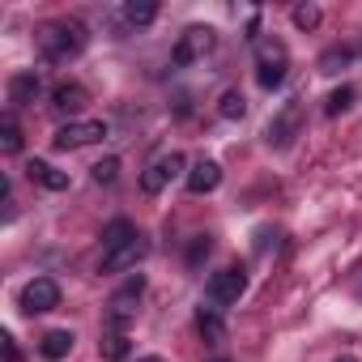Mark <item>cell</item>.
Instances as JSON below:
<instances>
[{
  "label": "cell",
  "mask_w": 362,
  "mask_h": 362,
  "mask_svg": "<svg viewBox=\"0 0 362 362\" xmlns=\"http://www.w3.org/2000/svg\"><path fill=\"white\" fill-rule=\"evenodd\" d=\"M86 43H90V30H86L77 18H60V22H47V26L39 30V52H43V60H52V64H64V60L81 56Z\"/></svg>",
  "instance_id": "obj_1"
},
{
  "label": "cell",
  "mask_w": 362,
  "mask_h": 362,
  "mask_svg": "<svg viewBox=\"0 0 362 362\" xmlns=\"http://www.w3.org/2000/svg\"><path fill=\"white\" fill-rule=\"evenodd\" d=\"M290 73V52L281 39H256V81L260 90H277Z\"/></svg>",
  "instance_id": "obj_2"
},
{
  "label": "cell",
  "mask_w": 362,
  "mask_h": 362,
  "mask_svg": "<svg viewBox=\"0 0 362 362\" xmlns=\"http://www.w3.org/2000/svg\"><path fill=\"white\" fill-rule=\"evenodd\" d=\"M145 294V277L141 273H132L124 286H119V294L111 298V307H107V332H124L128 324H132V315H136V298Z\"/></svg>",
  "instance_id": "obj_3"
},
{
  "label": "cell",
  "mask_w": 362,
  "mask_h": 362,
  "mask_svg": "<svg viewBox=\"0 0 362 362\" xmlns=\"http://www.w3.org/2000/svg\"><path fill=\"white\" fill-rule=\"evenodd\" d=\"M303 119H307V111H303V103L294 98V103H286L273 119H269V132H264V141L273 145V149H290L294 145V136L303 132Z\"/></svg>",
  "instance_id": "obj_4"
},
{
  "label": "cell",
  "mask_w": 362,
  "mask_h": 362,
  "mask_svg": "<svg viewBox=\"0 0 362 362\" xmlns=\"http://www.w3.org/2000/svg\"><path fill=\"white\" fill-rule=\"evenodd\" d=\"M214 47H218L214 26H188L184 35H179V43H175V64H179V69H188V64L205 60Z\"/></svg>",
  "instance_id": "obj_5"
},
{
  "label": "cell",
  "mask_w": 362,
  "mask_h": 362,
  "mask_svg": "<svg viewBox=\"0 0 362 362\" xmlns=\"http://www.w3.org/2000/svg\"><path fill=\"white\" fill-rule=\"evenodd\" d=\"M243 290H247V273H243V264H230V269L214 273V277H209V286H205L209 307H230V303H239V298H243Z\"/></svg>",
  "instance_id": "obj_6"
},
{
  "label": "cell",
  "mask_w": 362,
  "mask_h": 362,
  "mask_svg": "<svg viewBox=\"0 0 362 362\" xmlns=\"http://www.w3.org/2000/svg\"><path fill=\"white\" fill-rule=\"evenodd\" d=\"M103 136H107V124H103V119H69V124L56 128L52 145H56V149H81V145L103 141Z\"/></svg>",
  "instance_id": "obj_7"
},
{
  "label": "cell",
  "mask_w": 362,
  "mask_h": 362,
  "mask_svg": "<svg viewBox=\"0 0 362 362\" xmlns=\"http://www.w3.org/2000/svg\"><path fill=\"white\" fill-rule=\"evenodd\" d=\"M184 166H188V158H184V153H166V158L149 162V166L141 170V192H145V197H158L175 175H184Z\"/></svg>",
  "instance_id": "obj_8"
},
{
  "label": "cell",
  "mask_w": 362,
  "mask_h": 362,
  "mask_svg": "<svg viewBox=\"0 0 362 362\" xmlns=\"http://www.w3.org/2000/svg\"><path fill=\"white\" fill-rule=\"evenodd\" d=\"M56 307H60V286H56V277H35V281H26V290H22V311H26V315L56 311Z\"/></svg>",
  "instance_id": "obj_9"
},
{
  "label": "cell",
  "mask_w": 362,
  "mask_h": 362,
  "mask_svg": "<svg viewBox=\"0 0 362 362\" xmlns=\"http://www.w3.org/2000/svg\"><path fill=\"white\" fill-rule=\"evenodd\" d=\"M145 252H149V243H145V235H136L132 243H124L119 252H107L103 256V273H124V269H136L141 260H145Z\"/></svg>",
  "instance_id": "obj_10"
},
{
  "label": "cell",
  "mask_w": 362,
  "mask_h": 362,
  "mask_svg": "<svg viewBox=\"0 0 362 362\" xmlns=\"http://www.w3.org/2000/svg\"><path fill=\"white\" fill-rule=\"evenodd\" d=\"M218 184H222V166H218L214 158H197L192 170H188V192H192V197H205V192H214Z\"/></svg>",
  "instance_id": "obj_11"
},
{
  "label": "cell",
  "mask_w": 362,
  "mask_h": 362,
  "mask_svg": "<svg viewBox=\"0 0 362 362\" xmlns=\"http://www.w3.org/2000/svg\"><path fill=\"white\" fill-rule=\"evenodd\" d=\"M26 179H30V184H39V188H47V192H64V188H69V175L56 170V166L43 162V158H30V162H26Z\"/></svg>",
  "instance_id": "obj_12"
},
{
  "label": "cell",
  "mask_w": 362,
  "mask_h": 362,
  "mask_svg": "<svg viewBox=\"0 0 362 362\" xmlns=\"http://www.w3.org/2000/svg\"><path fill=\"white\" fill-rule=\"evenodd\" d=\"M39 94H43V77H39L35 69L18 73V77L9 81V107H30Z\"/></svg>",
  "instance_id": "obj_13"
},
{
  "label": "cell",
  "mask_w": 362,
  "mask_h": 362,
  "mask_svg": "<svg viewBox=\"0 0 362 362\" xmlns=\"http://www.w3.org/2000/svg\"><path fill=\"white\" fill-rule=\"evenodd\" d=\"M86 103H90V94H86V86H77V81H60V86L52 90V107H56L60 115H77Z\"/></svg>",
  "instance_id": "obj_14"
},
{
  "label": "cell",
  "mask_w": 362,
  "mask_h": 362,
  "mask_svg": "<svg viewBox=\"0 0 362 362\" xmlns=\"http://www.w3.org/2000/svg\"><path fill=\"white\" fill-rule=\"evenodd\" d=\"M73 332L69 328H52V332H43L39 337V354L47 358V362H60V358H69V349H73Z\"/></svg>",
  "instance_id": "obj_15"
},
{
  "label": "cell",
  "mask_w": 362,
  "mask_h": 362,
  "mask_svg": "<svg viewBox=\"0 0 362 362\" xmlns=\"http://www.w3.org/2000/svg\"><path fill=\"white\" fill-rule=\"evenodd\" d=\"M136 235H141V230H136L128 218L107 222V226H103V256H107V252H119V247H124V243H132Z\"/></svg>",
  "instance_id": "obj_16"
},
{
  "label": "cell",
  "mask_w": 362,
  "mask_h": 362,
  "mask_svg": "<svg viewBox=\"0 0 362 362\" xmlns=\"http://www.w3.org/2000/svg\"><path fill=\"white\" fill-rule=\"evenodd\" d=\"M197 332H201L205 341H222V337H226L222 307H201V311H197Z\"/></svg>",
  "instance_id": "obj_17"
},
{
  "label": "cell",
  "mask_w": 362,
  "mask_h": 362,
  "mask_svg": "<svg viewBox=\"0 0 362 362\" xmlns=\"http://www.w3.org/2000/svg\"><path fill=\"white\" fill-rule=\"evenodd\" d=\"M98 354H103L107 362H128V354H132V341H128V332H103V341H98Z\"/></svg>",
  "instance_id": "obj_18"
},
{
  "label": "cell",
  "mask_w": 362,
  "mask_h": 362,
  "mask_svg": "<svg viewBox=\"0 0 362 362\" xmlns=\"http://www.w3.org/2000/svg\"><path fill=\"white\" fill-rule=\"evenodd\" d=\"M158 18V5H153V0H128V5H124V22L128 26H149Z\"/></svg>",
  "instance_id": "obj_19"
},
{
  "label": "cell",
  "mask_w": 362,
  "mask_h": 362,
  "mask_svg": "<svg viewBox=\"0 0 362 362\" xmlns=\"http://www.w3.org/2000/svg\"><path fill=\"white\" fill-rule=\"evenodd\" d=\"M349 60H354V47L332 43V47H324V56H320V73H341Z\"/></svg>",
  "instance_id": "obj_20"
},
{
  "label": "cell",
  "mask_w": 362,
  "mask_h": 362,
  "mask_svg": "<svg viewBox=\"0 0 362 362\" xmlns=\"http://www.w3.org/2000/svg\"><path fill=\"white\" fill-rule=\"evenodd\" d=\"M0 153H22V124L13 115L0 119Z\"/></svg>",
  "instance_id": "obj_21"
},
{
  "label": "cell",
  "mask_w": 362,
  "mask_h": 362,
  "mask_svg": "<svg viewBox=\"0 0 362 362\" xmlns=\"http://www.w3.org/2000/svg\"><path fill=\"white\" fill-rule=\"evenodd\" d=\"M218 115H222V119H243V115H247V98H243L239 90H226V94L218 98Z\"/></svg>",
  "instance_id": "obj_22"
},
{
  "label": "cell",
  "mask_w": 362,
  "mask_h": 362,
  "mask_svg": "<svg viewBox=\"0 0 362 362\" xmlns=\"http://www.w3.org/2000/svg\"><path fill=\"white\" fill-rule=\"evenodd\" d=\"M354 98H358V90H354V86H341V90H332V94H328L324 111H328V115H341V111H349V107H354Z\"/></svg>",
  "instance_id": "obj_23"
},
{
  "label": "cell",
  "mask_w": 362,
  "mask_h": 362,
  "mask_svg": "<svg viewBox=\"0 0 362 362\" xmlns=\"http://www.w3.org/2000/svg\"><path fill=\"white\" fill-rule=\"evenodd\" d=\"M290 18H294V26H298V30H315L324 13H320V5H294V13H290Z\"/></svg>",
  "instance_id": "obj_24"
},
{
  "label": "cell",
  "mask_w": 362,
  "mask_h": 362,
  "mask_svg": "<svg viewBox=\"0 0 362 362\" xmlns=\"http://www.w3.org/2000/svg\"><path fill=\"white\" fill-rule=\"evenodd\" d=\"M90 175H94V184H115V179H119V158H103V162H94Z\"/></svg>",
  "instance_id": "obj_25"
},
{
  "label": "cell",
  "mask_w": 362,
  "mask_h": 362,
  "mask_svg": "<svg viewBox=\"0 0 362 362\" xmlns=\"http://www.w3.org/2000/svg\"><path fill=\"white\" fill-rule=\"evenodd\" d=\"M209 252H214V239H209V235H197V239H192V247H188V264L197 269Z\"/></svg>",
  "instance_id": "obj_26"
},
{
  "label": "cell",
  "mask_w": 362,
  "mask_h": 362,
  "mask_svg": "<svg viewBox=\"0 0 362 362\" xmlns=\"http://www.w3.org/2000/svg\"><path fill=\"white\" fill-rule=\"evenodd\" d=\"M0 345H5V362H22V354H18V341H13V332H5V337H0Z\"/></svg>",
  "instance_id": "obj_27"
},
{
  "label": "cell",
  "mask_w": 362,
  "mask_h": 362,
  "mask_svg": "<svg viewBox=\"0 0 362 362\" xmlns=\"http://www.w3.org/2000/svg\"><path fill=\"white\" fill-rule=\"evenodd\" d=\"M337 362H358V358H354V354H341V358H337Z\"/></svg>",
  "instance_id": "obj_28"
},
{
  "label": "cell",
  "mask_w": 362,
  "mask_h": 362,
  "mask_svg": "<svg viewBox=\"0 0 362 362\" xmlns=\"http://www.w3.org/2000/svg\"><path fill=\"white\" fill-rule=\"evenodd\" d=\"M136 362H162V358H153V354H149V358H136Z\"/></svg>",
  "instance_id": "obj_29"
},
{
  "label": "cell",
  "mask_w": 362,
  "mask_h": 362,
  "mask_svg": "<svg viewBox=\"0 0 362 362\" xmlns=\"http://www.w3.org/2000/svg\"><path fill=\"white\" fill-rule=\"evenodd\" d=\"M214 362H230V358H214Z\"/></svg>",
  "instance_id": "obj_30"
},
{
  "label": "cell",
  "mask_w": 362,
  "mask_h": 362,
  "mask_svg": "<svg viewBox=\"0 0 362 362\" xmlns=\"http://www.w3.org/2000/svg\"><path fill=\"white\" fill-rule=\"evenodd\" d=\"M358 294H362V286H358Z\"/></svg>",
  "instance_id": "obj_31"
}]
</instances>
